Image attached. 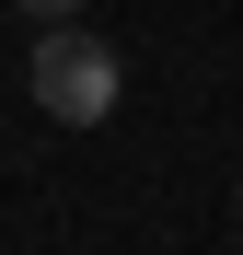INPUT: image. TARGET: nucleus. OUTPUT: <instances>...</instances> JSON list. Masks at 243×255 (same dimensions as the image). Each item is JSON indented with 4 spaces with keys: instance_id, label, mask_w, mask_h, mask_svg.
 <instances>
[{
    "instance_id": "nucleus-1",
    "label": "nucleus",
    "mask_w": 243,
    "mask_h": 255,
    "mask_svg": "<svg viewBox=\"0 0 243 255\" xmlns=\"http://www.w3.org/2000/svg\"><path fill=\"white\" fill-rule=\"evenodd\" d=\"M23 81H35V105H47L58 128H104V116H116V93H128L116 47H104V35H81V23H35Z\"/></svg>"
},
{
    "instance_id": "nucleus-2",
    "label": "nucleus",
    "mask_w": 243,
    "mask_h": 255,
    "mask_svg": "<svg viewBox=\"0 0 243 255\" xmlns=\"http://www.w3.org/2000/svg\"><path fill=\"white\" fill-rule=\"evenodd\" d=\"M23 23H81V0H12Z\"/></svg>"
},
{
    "instance_id": "nucleus-3",
    "label": "nucleus",
    "mask_w": 243,
    "mask_h": 255,
    "mask_svg": "<svg viewBox=\"0 0 243 255\" xmlns=\"http://www.w3.org/2000/svg\"><path fill=\"white\" fill-rule=\"evenodd\" d=\"M232 221H243V197H232Z\"/></svg>"
}]
</instances>
